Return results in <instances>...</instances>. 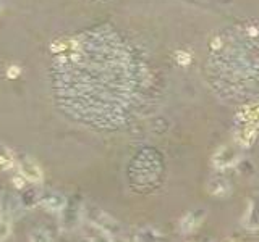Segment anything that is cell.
Returning <instances> with one entry per match:
<instances>
[{"instance_id": "cell-15", "label": "cell", "mask_w": 259, "mask_h": 242, "mask_svg": "<svg viewBox=\"0 0 259 242\" xmlns=\"http://www.w3.org/2000/svg\"><path fill=\"white\" fill-rule=\"evenodd\" d=\"M177 62L182 63V65H188L191 62V55L188 52H183V50H180V52H177Z\"/></svg>"}, {"instance_id": "cell-9", "label": "cell", "mask_w": 259, "mask_h": 242, "mask_svg": "<svg viewBox=\"0 0 259 242\" xmlns=\"http://www.w3.org/2000/svg\"><path fill=\"white\" fill-rule=\"evenodd\" d=\"M243 224L251 231L259 229V197H253L248 203V210L244 213Z\"/></svg>"}, {"instance_id": "cell-17", "label": "cell", "mask_w": 259, "mask_h": 242, "mask_svg": "<svg viewBox=\"0 0 259 242\" xmlns=\"http://www.w3.org/2000/svg\"><path fill=\"white\" fill-rule=\"evenodd\" d=\"M13 184H15V187L17 189H23V186H25V181L20 178V176H15V178H13Z\"/></svg>"}, {"instance_id": "cell-7", "label": "cell", "mask_w": 259, "mask_h": 242, "mask_svg": "<svg viewBox=\"0 0 259 242\" xmlns=\"http://www.w3.org/2000/svg\"><path fill=\"white\" fill-rule=\"evenodd\" d=\"M96 215L97 216H92V218H89L88 221H91V223H94V224H97V226H100V228H102L104 231H107L110 234V236L113 237V236H118V234H121V229H120V224L115 221V219L112 218V216H109L107 213H104V211H97L96 210Z\"/></svg>"}, {"instance_id": "cell-18", "label": "cell", "mask_w": 259, "mask_h": 242, "mask_svg": "<svg viewBox=\"0 0 259 242\" xmlns=\"http://www.w3.org/2000/svg\"><path fill=\"white\" fill-rule=\"evenodd\" d=\"M2 7H4V2L0 0V12H2Z\"/></svg>"}, {"instance_id": "cell-20", "label": "cell", "mask_w": 259, "mask_h": 242, "mask_svg": "<svg viewBox=\"0 0 259 242\" xmlns=\"http://www.w3.org/2000/svg\"><path fill=\"white\" fill-rule=\"evenodd\" d=\"M230 242H235V240H230Z\"/></svg>"}, {"instance_id": "cell-19", "label": "cell", "mask_w": 259, "mask_h": 242, "mask_svg": "<svg viewBox=\"0 0 259 242\" xmlns=\"http://www.w3.org/2000/svg\"><path fill=\"white\" fill-rule=\"evenodd\" d=\"M0 205H2V195H0Z\"/></svg>"}, {"instance_id": "cell-1", "label": "cell", "mask_w": 259, "mask_h": 242, "mask_svg": "<svg viewBox=\"0 0 259 242\" xmlns=\"http://www.w3.org/2000/svg\"><path fill=\"white\" fill-rule=\"evenodd\" d=\"M83 216H84V203L81 200V197L80 195L70 197L60 211V219H59L60 229L63 232L78 229L80 224L83 223Z\"/></svg>"}, {"instance_id": "cell-21", "label": "cell", "mask_w": 259, "mask_h": 242, "mask_svg": "<svg viewBox=\"0 0 259 242\" xmlns=\"http://www.w3.org/2000/svg\"><path fill=\"white\" fill-rule=\"evenodd\" d=\"M0 171H2V168H0Z\"/></svg>"}, {"instance_id": "cell-11", "label": "cell", "mask_w": 259, "mask_h": 242, "mask_svg": "<svg viewBox=\"0 0 259 242\" xmlns=\"http://www.w3.org/2000/svg\"><path fill=\"white\" fill-rule=\"evenodd\" d=\"M135 242H167V240H165V236L162 232L146 226V228H141L136 232Z\"/></svg>"}, {"instance_id": "cell-5", "label": "cell", "mask_w": 259, "mask_h": 242, "mask_svg": "<svg viewBox=\"0 0 259 242\" xmlns=\"http://www.w3.org/2000/svg\"><path fill=\"white\" fill-rule=\"evenodd\" d=\"M238 161V152H236L233 147H228V145H224L214 152V155L211 157V163L215 168H227L232 166Z\"/></svg>"}, {"instance_id": "cell-12", "label": "cell", "mask_w": 259, "mask_h": 242, "mask_svg": "<svg viewBox=\"0 0 259 242\" xmlns=\"http://www.w3.org/2000/svg\"><path fill=\"white\" fill-rule=\"evenodd\" d=\"M12 234V219L10 215L0 213V242H4L9 239Z\"/></svg>"}, {"instance_id": "cell-10", "label": "cell", "mask_w": 259, "mask_h": 242, "mask_svg": "<svg viewBox=\"0 0 259 242\" xmlns=\"http://www.w3.org/2000/svg\"><path fill=\"white\" fill-rule=\"evenodd\" d=\"M256 134H257V128L253 126V124L244 123L243 126L236 131V142H238L241 147H249V145L254 142Z\"/></svg>"}, {"instance_id": "cell-13", "label": "cell", "mask_w": 259, "mask_h": 242, "mask_svg": "<svg viewBox=\"0 0 259 242\" xmlns=\"http://www.w3.org/2000/svg\"><path fill=\"white\" fill-rule=\"evenodd\" d=\"M15 165V158H13L12 152L5 147H0V168L2 170H10Z\"/></svg>"}, {"instance_id": "cell-6", "label": "cell", "mask_w": 259, "mask_h": 242, "mask_svg": "<svg viewBox=\"0 0 259 242\" xmlns=\"http://www.w3.org/2000/svg\"><path fill=\"white\" fill-rule=\"evenodd\" d=\"M206 218V210L204 208H196V210H191L188 211L180 221V231L182 232H191L198 228V226L204 221Z\"/></svg>"}, {"instance_id": "cell-2", "label": "cell", "mask_w": 259, "mask_h": 242, "mask_svg": "<svg viewBox=\"0 0 259 242\" xmlns=\"http://www.w3.org/2000/svg\"><path fill=\"white\" fill-rule=\"evenodd\" d=\"M38 203H41L42 207L49 211H54V213H60L62 208L65 207V203H67V197L63 194L57 192V190H44V192L39 194V200Z\"/></svg>"}, {"instance_id": "cell-16", "label": "cell", "mask_w": 259, "mask_h": 242, "mask_svg": "<svg viewBox=\"0 0 259 242\" xmlns=\"http://www.w3.org/2000/svg\"><path fill=\"white\" fill-rule=\"evenodd\" d=\"M21 75V68L17 67V65H12V67L7 70V76H9L10 79H15Z\"/></svg>"}, {"instance_id": "cell-14", "label": "cell", "mask_w": 259, "mask_h": 242, "mask_svg": "<svg viewBox=\"0 0 259 242\" xmlns=\"http://www.w3.org/2000/svg\"><path fill=\"white\" fill-rule=\"evenodd\" d=\"M30 242H52L50 240V234L44 229H34L30 234Z\"/></svg>"}, {"instance_id": "cell-8", "label": "cell", "mask_w": 259, "mask_h": 242, "mask_svg": "<svg viewBox=\"0 0 259 242\" xmlns=\"http://www.w3.org/2000/svg\"><path fill=\"white\" fill-rule=\"evenodd\" d=\"M230 190H232V184H230V181L222 174L212 176V178L207 181V192L211 195L227 197L230 194Z\"/></svg>"}, {"instance_id": "cell-3", "label": "cell", "mask_w": 259, "mask_h": 242, "mask_svg": "<svg viewBox=\"0 0 259 242\" xmlns=\"http://www.w3.org/2000/svg\"><path fill=\"white\" fill-rule=\"evenodd\" d=\"M18 166H20V173L21 176L30 181V182H41L44 178V173H42V168L36 163V161L30 157H21L18 160Z\"/></svg>"}, {"instance_id": "cell-4", "label": "cell", "mask_w": 259, "mask_h": 242, "mask_svg": "<svg viewBox=\"0 0 259 242\" xmlns=\"http://www.w3.org/2000/svg\"><path fill=\"white\" fill-rule=\"evenodd\" d=\"M81 239L83 242H113V237L109 232L104 231L100 226L86 221L81 228Z\"/></svg>"}]
</instances>
